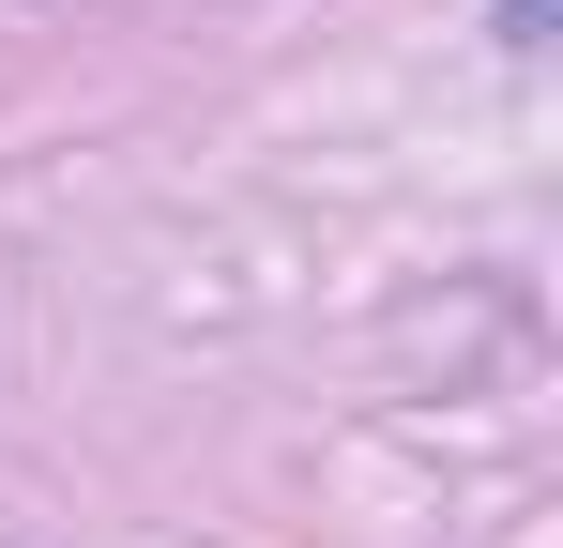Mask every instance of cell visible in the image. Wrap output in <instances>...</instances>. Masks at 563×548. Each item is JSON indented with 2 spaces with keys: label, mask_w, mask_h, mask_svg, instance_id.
Instances as JSON below:
<instances>
[]
</instances>
